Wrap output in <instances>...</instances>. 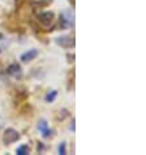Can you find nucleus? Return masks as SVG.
I'll return each mask as SVG.
<instances>
[{"instance_id": "20e7f679", "label": "nucleus", "mask_w": 146, "mask_h": 155, "mask_svg": "<svg viewBox=\"0 0 146 155\" xmlns=\"http://www.w3.org/2000/svg\"><path fill=\"white\" fill-rule=\"evenodd\" d=\"M37 55H38V51L37 50H29L28 52H25L22 56H21V60L22 61H30V60H33L34 58H37Z\"/></svg>"}, {"instance_id": "1a4fd4ad", "label": "nucleus", "mask_w": 146, "mask_h": 155, "mask_svg": "<svg viewBox=\"0 0 146 155\" xmlns=\"http://www.w3.org/2000/svg\"><path fill=\"white\" fill-rule=\"evenodd\" d=\"M56 95H58L56 91H51V94H48V95L46 97V101H47V102H54L55 98H56Z\"/></svg>"}, {"instance_id": "7ed1b4c3", "label": "nucleus", "mask_w": 146, "mask_h": 155, "mask_svg": "<svg viewBox=\"0 0 146 155\" xmlns=\"http://www.w3.org/2000/svg\"><path fill=\"white\" fill-rule=\"evenodd\" d=\"M38 129H39V132L42 133V136H43L45 138L50 137L51 133H52V130H51V129H48V125H47V121H46V120H41L39 124H38Z\"/></svg>"}, {"instance_id": "39448f33", "label": "nucleus", "mask_w": 146, "mask_h": 155, "mask_svg": "<svg viewBox=\"0 0 146 155\" xmlns=\"http://www.w3.org/2000/svg\"><path fill=\"white\" fill-rule=\"evenodd\" d=\"M58 43L60 46L63 47H71L75 45V42H73V39L71 37H61V38H58Z\"/></svg>"}, {"instance_id": "0eeeda50", "label": "nucleus", "mask_w": 146, "mask_h": 155, "mask_svg": "<svg viewBox=\"0 0 146 155\" xmlns=\"http://www.w3.org/2000/svg\"><path fill=\"white\" fill-rule=\"evenodd\" d=\"M52 17H54V15L51 13V12H46V13L41 15V21L45 25H50L51 22H52Z\"/></svg>"}, {"instance_id": "9d476101", "label": "nucleus", "mask_w": 146, "mask_h": 155, "mask_svg": "<svg viewBox=\"0 0 146 155\" xmlns=\"http://www.w3.org/2000/svg\"><path fill=\"white\" fill-rule=\"evenodd\" d=\"M59 154H61V155L67 154V151H65V143H60V146H59Z\"/></svg>"}, {"instance_id": "9b49d317", "label": "nucleus", "mask_w": 146, "mask_h": 155, "mask_svg": "<svg viewBox=\"0 0 146 155\" xmlns=\"http://www.w3.org/2000/svg\"><path fill=\"white\" fill-rule=\"evenodd\" d=\"M72 132H75V121H72Z\"/></svg>"}, {"instance_id": "f03ea898", "label": "nucleus", "mask_w": 146, "mask_h": 155, "mask_svg": "<svg viewBox=\"0 0 146 155\" xmlns=\"http://www.w3.org/2000/svg\"><path fill=\"white\" fill-rule=\"evenodd\" d=\"M18 138H20V134L15 129H8V130L4 133V141H5V143H12V142L17 141Z\"/></svg>"}, {"instance_id": "423d86ee", "label": "nucleus", "mask_w": 146, "mask_h": 155, "mask_svg": "<svg viewBox=\"0 0 146 155\" xmlns=\"http://www.w3.org/2000/svg\"><path fill=\"white\" fill-rule=\"evenodd\" d=\"M8 73L15 77H20L21 76V67L18 64H12V65L8 68Z\"/></svg>"}, {"instance_id": "6e6552de", "label": "nucleus", "mask_w": 146, "mask_h": 155, "mask_svg": "<svg viewBox=\"0 0 146 155\" xmlns=\"http://www.w3.org/2000/svg\"><path fill=\"white\" fill-rule=\"evenodd\" d=\"M17 154H20V155H26V154H29V146L28 145L20 146V147L17 149Z\"/></svg>"}, {"instance_id": "f257e3e1", "label": "nucleus", "mask_w": 146, "mask_h": 155, "mask_svg": "<svg viewBox=\"0 0 146 155\" xmlns=\"http://www.w3.org/2000/svg\"><path fill=\"white\" fill-rule=\"evenodd\" d=\"M61 22H63V26L65 28V29L75 26V13H73V11L68 9V11H64L63 12V15H61Z\"/></svg>"}]
</instances>
